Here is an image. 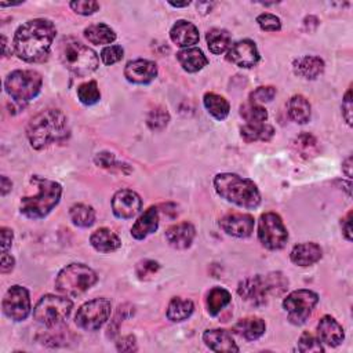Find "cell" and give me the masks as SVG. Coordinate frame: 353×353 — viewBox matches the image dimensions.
<instances>
[{
  "mask_svg": "<svg viewBox=\"0 0 353 353\" xmlns=\"http://www.w3.org/2000/svg\"><path fill=\"white\" fill-rule=\"evenodd\" d=\"M258 240L268 250H280L286 246L289 232L279 214L270 211L259 217Z\"/></svg>",
  "mask_w": 353,
  "mask_h": 353,
  "instance_id": "obj_9",
  "label": "cell"
},
{
  "mask_svg": "<svg viewBox=\"0 0 353 353\" xmlns=\"http://www.w3.org/2000/svg\"><path fill=\"white\" fill-rule=\"evenodd\" d=\"M221 229L233 237H248L254 232V217L250 214L231 213L220 220Z\"/></svg>",
  "mask_w": 353,
  "mask_h": 353,
  "instance_id": "obj_16",
  "label": "cell"
},
{
  "mask_svg": "<svg viewBox=\"0 0 353 353\" xmlns=\"http://www.w3.org/2000/svg\"><path fill=\"white\" fill-rule=\"evenodd\" d=\"M13 188L12 181L8 179L6 175H2V196H6Z\"/></svg>",
  "mask_w": 353,
  "mask_h": 353,
  "instance_id": "obj_52",
  "label": "cell"
},
{
  "mask_svg": "<svg viewBox=\"0 0 353 353\" xmlns=\"http://www.w3.org/2000/svg\"><path fill=\"white\" fill-rule=\"evenodd\" d=\"M276 96V88L274 86H261L250 94V103L263 104L271 103Z\"/></svg>",
  "mask_w": 353,
  "mask_h": 353,
  "instance_id": "obj_42",
  "label": "cell"
},
{
  "mask_svg": "<svg viewBox=\"0 0 353 353\" xmlns=\"http://www.w3.org/2000/svg\"><path fill=\"white\" fill-rule=\"evenodd\" d=\"M215 192L229 203L243 209H257L261 205V194L254 181L233 172H221L214 179Z\"/></svg>",
  "mask_w": 353,
  "mask_h": 353,
  "instance_id": "obj_3",
  "label": "cell"
},
{
  "mask_svg": "<svg viewBox=\"0 0 353 353\" xmlns=\"http://www.w3.org/2000/svg\"><path fill=\"white\" fill-rule=\"evenodd\" d=\"M232 301L231 293L222 287H214L207 294V311L211 316H217Z\"/></svg>",
  "mask_w": 353,
  "mask_h": 353,
  "instance_id": "obj_35",
  "label": "cell"
},
{
  "mask_svg": "<svg viewBox=\"0 0 353 353\" xmlns=\"http://www.w3.org/2000/svg\"><path fill=\"white\" fill-rule=\"evenodd\" d=\"M43 77L31 69H17L9 73L5 80L6 93L18 108H25L42 92Z\"/></svg>",
  "mask_w": 353,
  "mask_h": 353,
  "instance_id": "obj_6",
  "label": "cell"
},
{
  "mask_svg": "<svg viewBox=\"0 0 353 353\" xmlns=\"http://www.w3.org/2000/svg\"><path fill=\"white\" fill-rule=\"evenodd\" d=\"M0 235H2V251L6 252V251H9V248L13 244L14 233H13V231L10 228L3 226L2 229H0Z\"/></svg>",
  "mask_w": 353,
  "mask_h": 353,
  "instance_id": "obj_49",
  "label": "cell"
},
{
  "mask_svg": "<svg viewBox=\"0 0 353 353\" xmlns=\"http://www.w3.org/2000/svg\"><path fill=\"white\" fill-rule=\"evenodd\" d=\"M99 280L97 274L84 263H70L58 274L55 290L65 297H79L90 290Z\"/></svg>",
  "mask_w": 353,
  "mask_h": 353,
  "instance_id": "obj_7",
  "label": "cell"
},
{
  "mask_svg": "<svg viewBox=\"0 0 353 353\" xmlns=\"http://www.w3.org/2000/svg\"><path fill=\"white\" fill-rule=\"evenodd\" d=\"M70 9L80 16H92L100 10V5L93 0H75L69 3Z\"/></svg>",
  "mask_w": 353,
  "mask_h": 353,
  "instance_id": "obj_45",
  "label": "cell"
},
{
  "mask_svg": "<svg viewBox=\"0 0 353 353\" xmlns=\"http://www.w3.org/2000/svg\"><path fill=\"white\" fill-rule=\"evenodd\" d=\"M233 331L247 341H257L267 331V324L261 317H244L235 324Z\"/></svg>",
  "mask_w": 353,
  "mask_h": 353,
  "instance_id": "obj_24",
  "label": "cell"
},
{
  "mask_svg": "<svg viewBox=\"0 0 353 353\" xmlns=\"http://www.w3.org/2000/svg\"><path fill=\"white\" fill-rule=\"evenodd\" d=\"M118 350H120V352H134V350H137L135 337L129 335V337L122 338V339L118 342Z\"/></svg>",
  "mask_w": 353,
  "mask_h": 353,
  "instance_id": "obj_48",
  "label": "cell"
},
{
  "mask_svg": "<svg viewBox=\"0 0 353 353\" xmlns=\"http://www.w3.org/2000/svg\"><path fill=\"white\" fill-rule=\"evenodd\" d=\"M226 58L239 68H252L259 62V51L252 40L244 39L231 44Z\"/></svg>",
  "mask_w": 353,
  "mask_h": 353,
  "instance_id": "obj_15",
  "label": "cell"
},
{
  "mask_svg": "<svg viewBox=\"0 0 353 353\" xmlns=\"http://www.w3.org/2000/svg\"><path fill=\"white\" fill-rule=\"evenodd\" d=\"M32 184L36 185L38 194L35 196L23 198L20 211L24 217L36 221L47 217L57 207L62 196V187L39 175L32 176Z\"/></svg>",
  "mask_w": 353,
  "mask_h": 353,
  "instance_id": "obj_4",
  "label": "cell"
},
{
  "mask_svg": "<svg viewBox=\"0 0 353 353\" xmlns=\"http://www.w3.org/2000/svg\"><path fill=\"white\" fill-rule=\"evenodd\" d=\"M240 135L246 142H268L275 135V129L271 125H246L240 129Z\"/></svg>",
  "mask_w": 353,
  "mask_h": 353,
  "instance_id": "obj_29",
  "label": "cell"
},
{
  "mask_svg": "<svg viewBox=\"0 0 353 353\" xmlns=\"http://www.w3.org/2000/svg\"><path fill=\"white\" fill-rule=\"evenodd\" d=\"M69 217L73 225L79 228H90L96 222V211L92 206L83 203L73 205L69 210Z\"/></svg>",
  "mask_w": 353,
  "mask_h": 353,
  "instance_id": "obj_33",
  "label": "cell"
},
{
  "mask_svg": "<svg viewBox=\"0 0 353 353\" xmlns=\"http://www.w3.org/2000/svg\"><path fill=\"white\" fill-rule=\"evenodd\" d=\"M160 270L159 262L153 259H142L137 263L135 267V275L138 276L140 280H148L153 278Z\"/></svg>",
  "mask_w": 353,
  "mask_h": 353,
  "instance_id": "obj_40",
  "label": "cell"
},
{
  "mask_svg": "<svg viewBox=\"0 0 353 353\" xmlns=\"http://www.w3.org/2000/svg\"><path fill=\"white\" fill-rule=\"evenodd\" d=\"M72 308L73 302L69 298L46 294L34 308V319L47 328L58 327L69 317Z\"/></svg>",
  "mask_w": 353,
  "mask_h": 353,
  "instance_id": "obj_8",
  "label": "cell"
},
{
  "mask_svg": "<svg viewBox=\"0 0 353 353\" xmlns=\"http://www.w3.org/2000/svg\"><path fill=\"white\" fill-rule=\"evenodd\" d=\"M341 228H342V233H343L345 239L348 241H352V211H349L346 214V217L342 218Z\"/></svg>",
  "mask_w": 353,
  "mask_h": 353,
  "instance_id": "obj_51",
  "label": "cell"
},
{
  "mask_svg": "<svg viewBox=\"0 0 353 353\" xmlns=\"http://www.w3.org/2000/svg\"><path fill=\"white\" fill-rule=\"evenodd\" d=\"M296 75L300 77L313 80L319 77L324 70V61L316 55H305L294 61L293 64Z\"/></svg>",
  "mask_w": 353,
  "mask_h": 353,
  "instance_id": "obj_25",
  "label": "cell"
},
{
  "mask_svg": "<svg viewBox=\"0 0 353 353\" xmlns=\"http://www.w3.org/2000/svg\"><path fill=\"white\" fill-rule=\"evenodd\" d=\"M159 228V210L155 206L146 209L131 228V236L137 240H144Z\"/></svg>",
  "mask_w": 353,
  "mask_h": 353,
  "instance_id": "obj_22",
  "label": "cell"
},
{
  "mask_svg": "<svg viewBox=\"0 0 353 353\" xmlns=\"http://www.w3.org/2000/svg\"><path fill=\"white\" fill-rule=\"evenodd\" d=\"M319 302V296L311 290H296L290 293L285 301L283 308L287 312V317L293 324H304L312 315L315 306Z\"/></svg>",
  "mask_w": 353,
  "mask_h": 353,
  "instance_id": "obj_11",
  "label": "cell"
},
{
  "mask_svg": "<svg viewBox=\"0 0 353 353\" xmlns=\"http://www.w3.org/2000/svg\"><path fill=\"white\" fill-rule=\"evenodd\" d=\"M176 60H179L183 69L188 73H196L209 64V60L205 55V53L196 47L183 49L176 54Z\"/></svg>",
  "mask_w": 353,
  "mask_h": 353,
  "instance_id": "obj_26",
  "label": "cell"
},
{
  "mask_svg": "<svg viewBox=\"0 0 353 353\" xmlns=\"http://www.w3.org/2000/svg\"><path fill=\"white\" fill-rule=\"evenodd\" d=\"M90 244L100 252H112L120 248L122 241L114 231L108 228H100L90 236Z\"/></svg>",
  "mask_w": 353,
  "mask_h": 353,
  "instance_id": "obj_27",
  "label": "cell"
},
{
  "mask_svg": "<svg viewBox=\"0 0 353 353\" xmlns=\"http://www.w3.org/2000/svg\"><path fill=\"white\" fill-rule=\"evenodd\" d=\"M3 313L13 322H23L31 313L29 291L23 286H12L5 294L2 302Z\"/></svg>",
  "mask_w": 353,
  "mask_h": 353,
  "instance_id": "obj_12",
  "label": "cell"
},
{
  "mask_svg": "<svg viewBox=\"0 0 353 353\" xmlns=\"http://www.w3.org/2000/svg\"><path fill=\"white\" fill-rule=\"evenodd\" d=\"M189 3H191V2H183V3H179V2L174 3V2H170V6L179 9V8H187V6H189Z\"/></svg>",
  "mask_w": 353,
  "mask_h": 353,
  "instance_id": "obj_54",
  "label": "cell"
},
{
  "mask_svg": "<svg viewBox=\"0 0 353 353\" xmlns=\"http://www.w3.org/2000/svg\"><path fill=\"white\" fill-rule=\"evenodd\" d=\"M297 349L300 352H323L324 348L322 345V342L319 341V338H316L313 334H311L309 331H305L302 332V335L298 339V343H297Z\"/></svg>",
  "mask_w": 353,
  "mask_h": 353,
  "instance_id": "obj_41",
  "label": "cell"
},
{
  "mask_svg": "<svg viewBox=\"0 0 353 353\" xmlns=\"http://www.w3.org/2000/svg\"><path fill=\"white\" fill-rule=\"evenodd\" d=\"M342 170L346 174L348 179H352V156H349L343 163H342Z\"/></svg>",
  "mask_w": 353,
  "mask_h": 353,
  "instance_id": "obj_53",
  "label": "cell"
},
{
  "mask_svg": "<svg viewBox=\"0 0 353 353\" xmlns=\"http://www.w3.org/2000/svg\"><path fill=\"white\" fill-rule=\"evenodd\" d=\"M317 338L327 346H339L345 339L342 326L331 316H323L317 323Z\"/></svg>",
  "mask_w": 353,
  "mask_h": 353,
  "instance_id": "obj_20",
  "label": "cell"
},
{
  "mask_svg": "<svg viewBox=\"0 0 353 353\" xmlns=\"http://www.w3.org/2000/svg\"><path fill=\"white\" fill-rule=\"evenodd\" d=\"M68 118L60 109H46L31 119L27 127V137L36 151L53 144L62 142L69 137Z\"/></svg>",
  "mask_w": 353,
  "mask_h": 353,
  "instance_id": "obj_2",
  "label": "cell"
},
{
  "mask_svg": "<svg viewBox=\"0 0 353 353\" xmlns=\"http://www.w3.org/2000/svg\"><path fill=\"white\" fill-rule=\"evenodd\" d=\"M203 104L209 114L217 120H224L229 115L231 105L228 100L222 96H218L215 93H207L203 99Z\"/></svg>",
  "mask_w": 353,
  "mask_h": 353,
  "instance_id": "obj_32",
  "label": "cell"
},
{
  "mask_svg": "<svg viewBox=\"0 0 353 353\" xmlns=\"http://www.w3.org/2000/svg\"><path fill=\"white\" fill-rule=\"evenodd\" d=\"M142 209L141 196L131 189H120L112 198V211L120 220L135 217Z\"/></svg>",
  "mask_w": 353,
  "mask_h": 353,
  "instance_id": "obj_14",
  "label": "cell"
},
{
  "mask_svg": "<svg viewBox=\"0 0 353 353\" xmlns=\"http://www.w3.org/2000/svg\"><path fill=\"white\" fill-rule=\"evenodd\" d=\"M112 304L107 298H96L83 304L75 316V323L84 331H97L109 319Z\"/></svg>",
  "mask_w": 353,
  "mask_h": 353,
  "instance_id": "obj_10",
  "label": "cell"
},
{
  "mask_svg": "<svg viewBox=\"0 0 353 353\" xmlns=\"http://www.w3.org/2000/svg\"><path fill=\"white\" fill-rule=\"evenodd\" d=\"M125 76L130 83L148 84L157 76V65L149 60H133L126 64Z\"/></svg>",
  "mask_w": 353,
  "mask_h": 353,
  "instance_id": "obj_17",
  "label": "cell"
},
{
  "mask_svg": "<svg viewBox=\"0 0 353 353\" xmlns=\"http://www.w3.org/2000/svg\"><path fill=\"white\" fill-rule=\"evenodd\" d=\"M125 55V50L122 46H107L101 51V60L105 65H114L119 62Z\"/></svg>",
  "mask_w": 353,
  "mask_h": 353,
  "instance_id": "obj_46",
  "label": "cell"
},
{
  "mask_svg": "<svg viewBox=\"0 0 353 353\" xmlns=\"http://www.w3.org/2000/svg\"><path fill=\"white\" fill-rule=\"evenodd\" d=\"M77 99L81 104L90 107L101 100V93L96 80L86 81L77 87Z\"/></svg>",
  "mask_w": 353,
  "mask_h": 353,
  "instance_id": "obj_37",
  "label": "cell"
},
{
  "mask_svg": "<svg viewBox=\"0 0 353 353\" xmlns=\"http://www.w3.org/2000/svg\"><path fill=\"white\" fill-rule=\"evenodd\" d=\"M170 38L172 40V43H175L176 46L184 47V49H189L194 44L199 43V29L196 28L195 24L185 21V20H180L176 21L171 31H170Z\"/></svg>",
  "mask_w": 353,
  "mask_h": 353,
  "instance_id": "obj_21",
  "label": "cell"
},
{
  "mask_svg": "<svg viewBox=\"0 0 353 353\" xmlns=\"http://www.w3.org/2000/svg\"><path fill=\"white\" fill-rule=\"evenodd\" d=\"M196 236V229L191 222H180L166 231L168 244L175 250H187L192 246Z\"/></svg>",
  "mask_w": 353,
  "mask_h": 353,
  "instance_id": "obj_18",
  "label": "cell"
},
{
  "mask_svg": "<svg viewBox=\"0 0 353 353\" xmlns=\"http://www.w3.org/2000/svg\"><path fill=\"white\" fill-rule=\"evenodd\" d=\"M203 341L206 346L213 352H225V353H237L239 346L236 345L232 334L228 330L213 328L206 330L203 334Z\"/></svg>",
  "mask_w": 353,
  "mask_h": 353,
  "instance_id": "obj_19",
  "label": "cell"
},
{
  "mask_svg": "<svg viewBox=\"0 0 353 353\" xmlns=\"http://www.w3.org/2000/svg\"><path fill=\"white\" fill-rule=\"evenodd\" d=\"M293 148L301 157L312 159L319 152V142L312 134L302 133L293 141Z\"/></svg>",
  "mask_w": 353,
  "mask_h": 353,
  "instance_id": "obj_36",
  "label": "cell"
},
{
  "mask_svg": "<svg viewBox=\"0 0 353 353\" xmlns=\"http://www.w3.org/2000/svg\"><path fill=\"white\" fill-rule=\"evenodd\" d=\"M237 294L251 306H263L268 302V296L272 294V287L268 276H252L239 283Z\"/></svg>",
  "mask_w": 353,
  "mask_h": 353,
  "instance_id": "obj_13",
  "label": "cell"
},
{
  "mask_svg": "<svg viewBox=\"0 0 353 353\" xmlns=\"http://www.w3.org/2000/svg\"><path fill=\"white\" fill-rule=\"evenodd\" d=\"M194 311H195V305L191 300L174 297L167 306V317L174 323H180L189 319Z\"/></svg>",
  "mask_w": 353,
  "mask_h": 353,
  "instance_id": "obj_30",
  "label": "cell"
},
{
  "mask_svg": "<svg viewBox=\"0 0 353 353\" xmlns=\"http://www.w3.org/2000/svg\"><path fill=\"white\" fill-rule=\"evenodd\" d=\"M206 40L209 50L215 55L225 53L231 47V35L228 31L221 28L210 29L206 35Z\"/></svg>",
  "mask_w": 353,
  "mask_h": 353,
  "instance_id": "obj_34",
  "label": "cell"
},
{
  "mask_svg": "<svg viewBox=\"0 0 353 353\" xmlns=\"http://www.w3.org/2000/svg\"><path fill=\"white\" fill-rule=\"evenodd\" d=\"M58 57L62 65L79 77L96 72L100 65L97 53L73 38H64L58 47Z\"/></svg>",
  "mask_w": 353,
  "mask_h": 353,
  "instance_id": "obj_5",
  "label": "cell"
},
{
  "mask_svg": "<svg viewBox=\"0 0 353 353\" xmlns=\"http://www.w3.org/2000/svg\"><path fill=\"white\" fill-rule=\"evenodd\" d=\"M311 109L312 108L309 101L301 94L293 96L287 103V115L293 122L298 125H305L311 120Z\"/></svg>",
  "mask_w": 353,
  "mask_h": 353,
  "instance_id": "obj_28",
  "label": "cell"
},
{
  "mask_svg": "<svg viewBox=\"0 0 353 353\" xmlns=\"http://www.w3.org/2000/svg\"><path fill=\"white\" fill-rule=\"evenodd\" d=\"M84 38L92 44H111L116 40V34L107 24H94L84 29Z\"/></svg>",
  "mask_w": 353,
  "mask_h": 353,
  "instance_id": "obj_31",
  "label": "cell"
},
{
  "mask_svg": "<svg viewBox=\"0 0 353 353\" xmlns=\"http://www.w3.org/2000/svg\"><path fill=\"white\" fill-rule=\"evenodd\" d=\"M240 116L247 122V125H259L265 123L268 119V112L263 107L254 104V103H246L240 107Z\"/></svg>",
  "mask_w": 353,
  "mask_h": 353,
  "instance_id": "obj_38",
  "label": "cell"
},
{
  "mask_svg": "<svg viewBox=\"0 0 353 353\" xmlns=\"http://www.w3.org/2000/svg\"><path fill=\"white\" fill-rule=\"evenodd\" d=\"M257 24L265 32H279L282 29V21L275 14L263 13L257 17Z\"/></svg>",
  "mask_w": 353,
  "mask_h": 353,
  "instance_id": "obj_43",
  "label": "cell"
},
{
  "mask_svg": "<svg viewBox=\"0 0 353 353\" xmlns=\"http://www.w3.org/2000/svg\"><path fill=\"white\" fill-rule=\"evenodd\" d=\"M352 112H353V101H352V87L348 88V92L342 100V115L345 122L352 126Z\"/></svg>",
  "mask_w": 353,
  "mask_h": 353,
  "instance_id": "obj_47",
  "label": "cell"
},
{
  "mask_svg": "<svg viewBox=\"0 0 353 353\" xmlns=\"http://www.w3.org/2000/svg\"><path fill=\"white\" fill-rule=\"evenodd\" d=\"M14 265H16V259L6 251L2 254V265H0V271L2 274H9L14 270Z\"/></svg>",
  "mask_w": 353,
  "mask_h": 353,
  "instance_id": "obj_50",
  "label": "cell"
},
{
  "mask_svg": "<svg viewBox=\"0 0 353 353\" xmlns=\"http://www.w3.org/2000/svg\"><path fill=\"white\" fill-rule=\"evenodd\" d=\"M170 122V114L163 107H155L146 116V125L152 131H161Z\"/></svg>",
  "mask_w": 353,
  "mask_h": 353,
  "instance_id": "obj_39",
  "label": "cell"
},
{
  "mask_svg": "<svg viewBox=\"0 0 353 353\" xmlns=\"http://www.w3.org/2000/svg\"><path fill=\"white\" fill-rule=\"evenodd\" d=\"M55 35L57 28L50 20H29L23 24L14 34V53L25 62H42L49 57Z\"/></svg>",
  "mask_w": 353,
  "mask_h": 353,
  "instance_id": "obj_1",
  "label": "cell"
},
{
  "mask_svg": "<svg viewBox=\"0 0 353 353\" xmlns=\"http://www.w3.org/2000/svg\"><path fill=\"white\" fill-rule=\"evenodd\" d=\"M323 257V250L316 243H301L293 247L290 252L291 262L298 267H311Z\"/></svg>",
  "mask_w": 353,
  "mask_h": 353,
  "instance_id": "obj_23",
  "label": "cell"
},
{
  "mask_svg": "<svg viewBox=\"0 0 353 353\" xmlns=\"http://www.w3.org/2000/svg\"><path fill=\"white\" fill-rule=\"evenodd\" d=\"M96 164L100 166V167H104V168H108V170H119V171H123L125 168H129V164H125V163H120L116 160L115 155L114 153H109V152H101L96 156L94 159ZM130 170V168H129Z\"/></svg>",
  "mask_w": 353,
  "mask_h": 353,
  "instance_id": "obj_44",
  "label": "cell"
}]
</instances>
